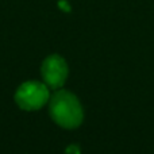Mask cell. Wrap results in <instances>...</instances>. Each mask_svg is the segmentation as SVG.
Wrapping results in <instances>:
<instances>
[{
  "label": "cell",
  "instance_id": "obj_1",
  "mask_svg": "<svg viewBox=\"0 0 154 154\" xmlns=\"http://www.w3.org/2000/svg\"><path fill=\"white\" fill-rule=\"evenodd\" d=\"M50 116L64 128H76L82 123L84 111L80 100L69 91H58L50 99Z\"/></svg>",
  "mask_w": 154,
  "mask_h": 154
},
{
  "label": "cell",
  "instance_id": "obj_2",
  "mask_svg": "<svg viewBox=\"0 0 154 154\" xmlns=\"http://www.w3.org/2000/svg\"><path fill=\"white\" fill-rule=\"evenodd\" d=\"M50 99L49 88L39 81H26L16 89L15 101L24 111H37Z\"/></svg>",
  "mask_w": 154,
  "mask_h": 154
},
{
  "label": "cell",
  "instance_id": "obj_3",
  "mask_svg": "<svg viewBox=\"0 0 154 154\" xmlns=\"http://www.w3.org/2000/svg\"><path fill=\"white\" fill-rule=\"evenodd\" d=\"M68 72L69 70H68L66 61L58 54H51L48 58H45L41 66V75L43 77V81L53 89L64 85V82L66 81Z\"/></svg>",
  "mask_w": 154,
  "mask_h": 154
}]
</instances>
